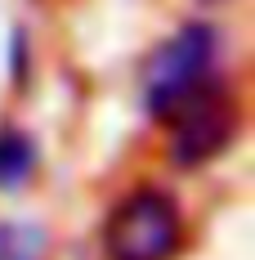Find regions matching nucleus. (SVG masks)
<instances>
[{"instance_id":"nucleus-1","label":"nucleus","mask_w":255,"mask_h":260,"mask_svg":"<svg viewBox=\"0 0 255 260\" xmlns=\"http://www.w3.org/2000/svg\"><path fill=\"white\" fill-rule=\"evenodd\" d=\"M215 81H220V31L210 23H184L143 63V112L166 126L188 99H197Z\"/></svg>"},{"instance_id":"nucleus-3","label":"nucleus","mask_w":255,"mask_h":260,"mask_svg":"<svg viewBox=\"0 0 255 260\" xmlns=\"http://www.w3.org/2000/svg\"><path fill=\"white\" fill-rule=\"evenodd\" d=\"M166 126H170V161L184 166V171H197V166H206L210 157H220L233 144V135H237V104H233L229 85L215 81L197 99H188Z\"/></svg>"},{"instance_id":"nucleus-4","label":"nucleus","mask_w":255,"mask_h":260,"mask_svg":"<svg viewBox=\"0 0 255 260\" xmlns=\"http://www.w3.org/2000/svg\"><path fill=\"white\" fill-rule=\"evenodd\" d=\"M36 171V144L23 130H0V188H23Z\"/></svg>"},{"instance_id":"nucleus-5","label":"nucleus","mask_w":255,"mask_h":260,"mask_svg":"<svg viewBox=\"0 0 255 260\" xmlns=\"http://www.w3.org/2000/svg\"><path fill=\"white\" fill-rule=\"evenodd\" d=\"M50 234L31 220H0V260H45Z\"/></svg>"},{"instance_id":"nucleus-2","label":"nucleus","mask_w":255,"mask_h":260,"mask_svg":"<svg viewBox=\"0 0 255 260\" xmlns=\"http://www.w3.org/2000/svg\"><path fill=\"white\" fill-rule=\"evenodd\" d=\"M184 242V215L166 188H134L126 193L107 224H103V256L107 260H175Z\"/></svg>"}]
</instances>
